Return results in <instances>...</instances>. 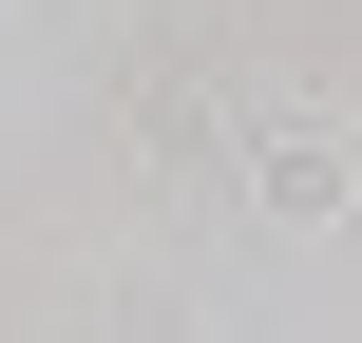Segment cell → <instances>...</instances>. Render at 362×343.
<instances>
[{"instance_id": "cell-1", "label": "cell", "mask_w": 362, "mask_h": 343, "mask_svg": "<svg viewBox=\"0 0 362 343\" xmlns=\"http://www.w3.org/2000/svg\"><path fill=\"white\" fill-rule=\"evenodd\" d=\"M267 191H286V210H344V134L286 115V134H267Z\"/></svg>"}]
</instances>
